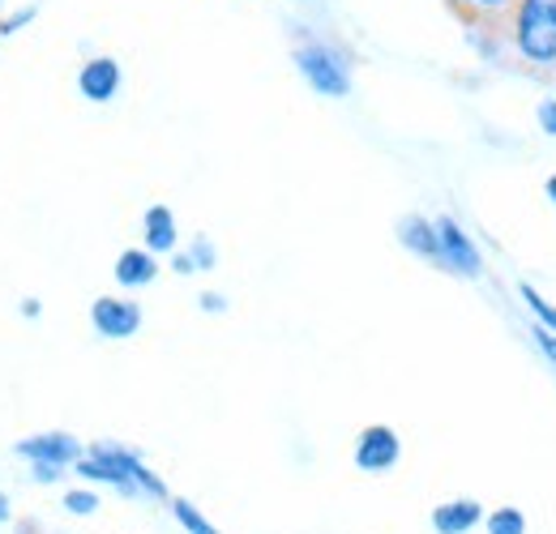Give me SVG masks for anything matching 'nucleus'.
<instances>
[{"label": "nucleus", "instance_id": "obj_10", "mask_svg": "<svg viewBox=\"0 0 556 534\" xmlns=\"http://www.w3.org/2000/svg\"><path fill=\"white\" fill-rule=\"evenodd\" d=\"M141 240H146L141 249L154 253V257L176 253L180 231H176V214H172V205H150V209L141 214Z\"/></svg>", "mask_w": 556, "mask_h": 534}, {"label": "nucleus", "instance_id": "obj_19", "mask_svg": "<svg viewBox=\"0 0 556 534\" xmlns=\"http://www.w3.org/2000/svg\"><path fill=\"white\" fill-rule=\"evenodd\" d=\"M540 125H544L548 137H556V99H544V103H540Z\"/></svg>", "mask_w": 556, "mask_h": 534}, {"label": "nucleus", "instance_id": "obj_3", "mask_svg": "<svg viewBox=\"0 0 556 534\" xmlns=\"http://www.w3.org/2000/svg\"><path fill=\"white\" fill-rule=\"evenodd\" d=\"M295 68H300L304 81H308L317 94H326V99H348L351 94L348 61H343L334 48H326V43H304V48H295Z\"/></svg>", "mask_w": 556, "mask_h": 534}, {"label": "nucleus", "instance_id": "obj_2", "mask_svg": "<svg viewBox=\"0 0 556 534\" xmlns=\"http://www.w3.org/2000/svg\"><path fill=\"white\" fill-rule=\"evenodd\" d=\"M514 43L527 65H556V0H518Z\"/></svg>", "mask_w": 556, "mask_h": 534}, {"label": "nucleus", "instance_id": "obj_5", "mask_svg": "<svg viewBox=\"0 0 556 534\" xmlns=\"http://www.w3.org/2000/svg\"><path fill=\"white\" fill-rule=\"evenodd\" d=\"M13 454L26 462V467H65L73 470L77 467V458L86 454V445L65 432V428H48V432H30V436H22L17 445H13Z\"/></svg>", "mask_w": 556, "mask_h": 534}, {"label": "nucleus", "instance_id": "obj_17", "mask_svg": "<svg viewBox=\"0 0 556 534\" xmlns=\"http://www.w3.org/2000/svg\"><path fill=\"white\" fill-rule=\"evenodd\" d=\"M189 262H193V269H214V266H218L210 236H198V240H193V249H189Z\"/></svg>", "mask_w": 556, "mask_h": 534}, {"label": "nucleus", "instance_id": "obj_25", "mask_svg": "<svg viewBox=\"0 0 556 534\" xmlns=\"http://www.w3.org/2000/svg\"><path fill=\"white\" fill-rule=\"evenodd\" d=\"M471 4H480V9H501V4H509V0H471Z\"/></svg>", "mask_w": 556, "mask_h": 534}, {"label": "nucleus", "instance_id": "obj_18", "mask_svg": "<svg viewBox=\"0 0 556 534\" xmlns=\"http://www.w3.org/2000/svg\"><path fill=\"white\" fill-rule=\"evenodd\" d=\"M65 467H30V479L39 483V487H52V483H65Z\"/></svg>", "mask_w": 556, "mask_h": 534}, {"label": "nucleus", "instance_id": "obj_16", "mask_svg": "<svg viewBox=\"0 0 556 534\" xmlns=\"http://www.w3.org/2000/svg\"><path fill=\"white\" fill-rule=\"evenodd\" d=\"M518 295H522V304H527V308L535 313L540 330H548V334L556 338V308H553V304H548V300H544V295H540V291H535L531 282H522V287H518Z\"/></svg>", "mask_w": 556, "mask_h": 534}, {"label": "nucleus", "instance_id": "obj_1", "mask_svg": "<svg viewBox=\"0 0 556 534\" xmlns=\"http://www.w3.org/2000/svg\"><path fill=\"white\" fill-rule=\"evenodd\" d=\"M70 474L77 483H86V487L116 492L125 500H154V505H167L172 500L163 474L150 467L138 449H129L121 441H94V445H86V454L77 458V467Z\"/></svg>", "mask_w": 556, "mask_h": 534}, {"label": "nucleus", "instance_id": "obj_21", "mask_svg": "<svg viewBox=\"0 0 556 534\" xmlns=\"http://www.w3.org/2000/svg\"><path fill=\"white\" fill-rule=\"evenodd\" d=\"M13 513H17V509H13V500H9V492L0 487V531H4L9 522H13Z\"/></svg>", "mask_w": 556, "mask_h": 534}, {"label": "nucleus", "instance_id": "obj_13", "mask_svg": "<svg viewBox=\"0 0 556 534\" xmlns=\"http://www.w3.org/2000/svg\"><path fill=\"white\" fill-rule=\"evenodd\" d=\"M61 509H65L70 518H99L103 492H99V487H86V483H73V487L61 492Z\"/></svg>", "mask_w": 556, "mask_h": 534}, {"label": "nucleus", "instance_id": "obj_7", "mask_svg": "<svg viewBox=\"0 0 556 534\" xmlns=\"http://www.w3.org/2000/svg\"><path fill=\"white\" fill-rule=\"evenodd\" d=\"M90 326L99 338H112V342H125L141 330V304L125 300V295H99L90 304Z\"/></svg>", "mask_w": 556, "mask_h": 534}, {"label": "nucleus", "instance_id": "obj_9", "mask_svg": "<svg viewBox=\"0 0 556 534\" xmlns=\"http://www.w3.org/2000/svg\"><path fill=\"white\" fill-rule=\"evenodd\" d=\"M432 531L437 534H471L484 522V505L471 500V496H458V500H441L432 513H428Z\"/></svg>", "mask_w": 556, "mask_h": 534}, {"label": "nucleus", "instance_id": "obj_11", "mask_svg": "<svg viewBox=\"0 0 556 534\" xmlns=\"http://www.w3.org/2000/svg\"><path fill=\"white\" fill-rule=\"evenodd\" d=\"M112 278H116L125 291H138V287H150V282L159 278V262H154V253H146V249H125V253L116 257V266H112Z\"/></svg>", "mask_w": 556, "mask_h": 534}, {"label": "nucleus", "instance_id": "obj_8", "mask_svg": "<svg viewBox=\"0 0 556 534\" xmlns=\"http://www.w3.org/2000/svg\"><path fill=\"white\" fill-rule=\"evenodd\" d=\"M121 81H125V73H121V61H112V56H94L77 68V90L90 103H112L121 94Z\"/></svg>", "mask_w": 556, "mask_h": 534}, {"label": "nucleus", "instance_id": "obj_14", "mask_svg": "<svg viewBox=\"0 0 556 534\" xmlns=\"http://www.w3.org/2000/svg\"><path fill=\"white\" fill-rule=\"evenodd\" d=\"M167 509H172V518H176V526L185 534H223L214 522H210L206 513L193 505V500H185V496H172L167 500Z\"/></svg>", "mask_w": 556, "mask_h": 534}, {"label": "nucleus", "instance_id": "obj_26", "mask_svg": "<svg viewBox=\"0 0 556 534\" xmlns=\"http://www.w3.org/2000/svg\"><path fill=\"white\" fill-rule=\"evenodd\" d=\"M548 198H553V205H556V176H548Z\"/></svg>", "mask_w": 556, "mask_h": 534}, {"label": "nucleus", "instance_id": "obj_4", "mask_svg": "<svg viewBox=\"0 0 556 534\" xmlns=\"http://www.w3.org/2000/svg\"><path fill=\"white\" fill-rule=\"evenodd\" d=\"M432 231H437V266L458 274V278H480L484 274V257H480L476 240L450 214L432 218Z\"/></svg>", "mask_w": 556, "mask_h": 534}, {"label": "nucleus", "instance_id": "obj_15", "mask_svg": "<svg viewBox=\"0 0 556 534\" xmlns=\"http://www.w3.org/2000/svg\"><path fill=\"white\" fill-rule=\"evenodd\" d=\"M488 534H527V513L522 509H514V505H501V509H492L484 513V522H480Z\"/></svg>", "mask_w": 556, "mask_h": 534}, {"label": "nucleus", "instance_id": "obj_12", "mask_svg": "<svg viewBox=\"0 0 556 534\" xmlns=\"http://www.w3.org/2000/svg\"><path fill=\"white\" fill-rule=\"evenodd\" d=\"M399 240H403V249H412L416 257L437 266V231H432V218L407 214V218L399 223Z\"/></svg>", "mask_w": 556, "mask_h": 534}, {"label": "nucleus", "instance_id": "obj_24", "mask_svg": "<svg viewBox=\"0 0 556 534\" xmlns=\"http://www.w3.org/2000/svg\"><path fill=\"white\" fill-rule=\"evenodd\" d=\"M39 313H43L39 300H22V317H39Z\"/></svg>", "mask_w": 556, "mask_h": 534}, {"label": "nucleus", "instance_id": "obj_22", "mask_svg": "<svg viewBox=\"0 0 556 534\" xmlns=\"http://www.w3.org/2000/svg\"><path fill=\"white\" fill-rule=\"evenodd\" d=\"M202 308H206V313H227V300H223L218 291H206V295H202Z\"/></svg>", "mask_w": 556, "mask_h": 534}, {"label": "nucleus", "instance_id": "obj_20", "mask_svg": "<svg viewBox=\"0 0 556 534\" xmlns=\"http://www.w3.org/2000/svg\"><path fill=\"white\" fill-rule=\"evenodd\" d=\"M535 342H540V351L553 359V368H556V338L548 334V330H540V326H535Z\"/></svg>", "mask_w": 556, "mask_h": 534}, {"label": "nucleus", "instance_id": "obj_6", "mask_svg": "<svg viewBox=\"0 0 556 534\" xmlns=\"http://www.w3.org/2000/svg\"><path fill=\"white\" fill-rule=\"evenodd\" d=\"M351 462L364 474H390V470L403 462V441L390 423H368L359 436H355V449H351Z\"/></svg>", "mask_w": 556, "mask_h": 534}, {"label": "nucleus", "instance_id": "obj_23", "mask_svg": "<svg viewBox=\"0 0 556 534\" xmlns=\"http://www.w3.org/2000/svg\"><path fill=\"white\" fill-rule=\"evenodd\" d=\"M172 269H176V274H193V262H189V253H176V257H172Z\"/></svg>", "mask_w": 556, "mask_h": 534}]
</instances>
